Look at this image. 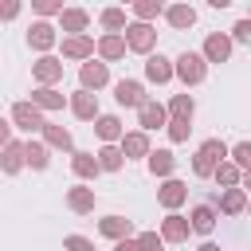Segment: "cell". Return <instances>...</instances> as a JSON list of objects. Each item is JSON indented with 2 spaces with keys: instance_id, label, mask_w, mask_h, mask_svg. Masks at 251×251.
<instances>
[{
  "instance_id": "45",
  "label": "cell",
  "mask_w": 251,
  "mask_h": 251,
  "mask_svg": "<svg viewBox=\"0 0 251 251\" xmlns=\"http://www.w3.org/2000/svg\"><path fill=\"white\" fill-rule=\"evenodd\" d=\"M239 188H243V192L251 196V173H243V184H239Z\"/></svg>"
},
{
  "instance_id": "12",
  "label": "cell",
  "mask_w": 251,
  "mask_h": 251,
  "mask_svg": "<svg viewBox=\"0 0 251 251\" xmlns=\"http://www.w3.org/2000/svg\"><path fill=\"white\" fill-rule=\"evenodd\" d=\"M137 129H169V106L165 102H157V98H149L141 110H137Z\"/></svg>"
},
{
  "instance_id": "42",
  "label": "cell",
  "mask_w": 251,
  "mask_h": 251,
  "mask_svg": "<svg viewBox=\"0 0 251 251\" xmlns=\"http://www.w3.org/2000/svg\"><path fill=\"white\" fill-rule=\"evenodd\" d=\"M16 16H20V4H16V0H8V4L0 8V20H16Z\"/></svg>"
},
{
  "instance_id": "8",
  "label": "cell",
  "mask_w": 251,
  "mask_h": 251,
  "mask_svg": "<svg viewBox=\"0 0 251 251\" xmlns=\"http://www.w3.org/2000/svg\"><path fill=\"white\" fill-rule=\"evenodd\" d=\"M31 78H35V86H59L63 82V55H39L31 63Z\"/></svg>"
},
{
  "instance_id": "40",
  "label": "cell",
  "mask_w": 251,
  "mask_h": 251,
  "mask_svg": "<svg viewBox=\"0 0 251 251\" xmlns=\"http://www.w3.org/2000/svg\"><path fill=\"white\" fill-rule=\"evenodd\" d=\"M137 247L141 251H161L165 239H161V231H137Z\"/></svg>"
},
{
  "instance_id": "33",
  "label": "cell",
  "mask_w": 251,
  "mask_h": 251,
  "mask_svg": "<svg viewBox=\"0 0 251 251\" xmlns=\"http://www.w3.org/2000/svg\"><path fill=\"white\" fill-rule=\"evenodd\" d=\"M94 157H98L102 173H122V165H126V153H122V145H102Z\"/></svg>"
},
{
  "instance_id": "15",
  "label": "cell",
  "mask_w": 251,
  "mask_h": 251,
  "mask_svg": "<svg viewBox=\"0 0 251 251\" xmlns=\"http://www.w3.org/2000/svg\"><path fill=\"white\" fill-rule=\"evenodd\" d=\"M94 204H98V192H94L90 184H82V180H78V184H71V188H67V208H71L75 216H90V212H94Z\"/></svg>"
},
{
  "instance_id": "29",
  "label": "cell",
  "mask_w": 251,
  "mask_h": 251,
  "mask_svg": "<svg viewBox=\"0 0 251 251\" xmlns=\"http://www.w3.org/2000/svg\"><path fill=\"white\" fill-rule=\"evenodd\" d=\"M165 24H169L173 31H188V27L196 24V8H192V4H169V8H165Z\"/></svg>"
},
{
  "instance_id": "36",
  "label": "cell",
  "mask_w": 251,
  "mask_h": 251,
  "mask_svg": "<svg viewBox=\"0 0 251 251\" xmlns=\"http://www.w3.org/2000/svg\"><path fill=\"white\" fill-rule=\"evenodd\" d=\"M165 133H169L173 145H184L188 133H192V122H188V118H169V129H165Z\"/></svg>"
},
{
  "instance_id": "44",
  "label": "cell",
  "mask_w": 251,
  "mask_h": 251,
  "mask_svg": "<svg viewBox=\"0 0 251 251\" xmlns=\"http://www.w3.org/2000/svg\"><path fill=\"white\" fill-rule=\"evenodd\" d=\"M196 251H224V247H220V243H216V239H204V243H200V247H196Z\"/></svg>"
},
{
  "instance_id": "16",
  "label": "cell",
  "mask_w": 251,
  "mask_h": 251,
  "mask_svg": "<svg viewBox=\"0 0 251 251\" xmlns=\"http://www.w3.org/2000/svg\"><path fill=\"white\" fill-rule=\"evenodd\" d=\"M157 231H161V239H165V243H184V239L192 235V220H188V216H180V212H169V216L161 220V227H157Z\"/></svg>"
},
{
  "instance_id": "26",
  "label": "cell",
  "mask_w": 251,
  "mask_h": 251,
  "mask_svg": "<svg viewBox=\"0 0 251 251\" xmlns=\"http://www.w3.org/2000/svg\"><path fill=\"white\" fill-rule=\"evenodd\" d=\"M0 169H4V176H16L20 169H27V153H24V141H8L4 145V157H0Z\"/></svg>"
},
{
  "instance_id": "38",
  "label": "cell",
  "mask_w": 251,
  "mask_h": 251,
  "mask_svg": "<svg viewBox=\"0 0 251 251\" xmlns=\"http://www.w3.org/2000/svg\"><path fill=\"white\" fill-rule=\"evenodd\" d=\"M231 161H235L243 173H251V141H235V145H231Z\"/></svg>"
},
{
  "instance_id": "41",
  "label": "cell",
  "mask_w": 251,
  "mask_h": 251,
  "mask_svg": "<svg viewBox=\"0 0 251 251\" xmlns=\"http://www.w3.org/2000/svg\"><path fill=\"white\" fill-rule=\"evenodd\" d=\"M63 251H98V247H94V239H86V235H67V239H63Z\"/></svg>"
},
{
  "instance_id": "32",
  "label": "cell",
  "mask_w": 251,
  "mask_h": 251,
  "mask_svg": "<svg viewBox=\"0 0 251 251\" xmlns=\"http://www.w3.org/2000/svg\"><path fill=\"white\" fill-rule=\"evenodd\" d=\"M165 8H169V4H161V0H133L129 16H133L137 24H153L157 16H165Z\"/></svg>"
},
{
  "instance_id": "35",
  "label": "cell",
  "mask_w": 251,
  "mask_h": 251,
  "mask_svg": "<svg viewBox=\"0 0 251 251\" xmlns=\"http://www.w3.org/2000/svg\"><path fill=\"white\" fill-rule=\"evenodd\" d=\"M169 118H188V122H192V118H196V98H192L188 90H184V94H173V98H169Z\"/></svg>"
},
{
  "instance_id": "1",
  "label": "cell",
  "mask_w": 251,
  "mask_h": 251,
  "mask_svg": "<svg viewBox=\"0 0 251 251\" xmlns=\"http://www.w3.org/2000/svg\"><path fill=\"white\" fill-rule=\"evenodd\" d=\"M224 161H231V145H227V141H220V137H208V141H200V145H196V153H192V176L212 180V176H216V169H220Z\"/></svg>"
},
{
  "instance_id": "28",
  "label": "cell",
  "mask_w": 251,
  "mask_h": 251,
  "mask_svg": "<svg viewBox=\"0 0 251 251\" xmlns=\"http://www.w3.org/2000/svg\"><path fill=\"white\" fill-rule=\"evenodd\" d=\"M71 173H75L78 180H94V176L102 173V165H98V157H94V153L75 149V153H71Z\"/></svg>"
},
{
  "instance_id": "18",
  "label": "cell",
  "mask_w": 251,
  "mask_h": 251,
  "mask_svg": "<svg viewBox=\"0 0 251 251\" xmlns=\"http://www.w3.org/2000/svg\"><path fill=\"white\" fill-rule=\"evenodd\" d=\"M98 231H102L106 239H114V243H122V239H137V235H133V220H126V216H118V212L102 216V220H98Z\"/></svg>"
},
{
  "instance_id": "4",
  "label": "cell",
  "mask_w": 251,
  "mask_h": 251,
  "mask_svg": "<svg viewBox=\"0 0 251 251\" xmlns=\"http://www.w3.org/2000/svg\"><path fill=\"white\" fill-rule=\"evenodd\" d=\"M231 51H235V39H231V31H208V35H204V47H200V55L208 59V67H212V63H227V59H231Z\"/></svg>"
},
{
  "instance_id": "30",
  "label": "cell",
  "mask_w": 251,
  "mask_h": 251,
  "mask_svg": "<svg viewBox=\"0 0 251 251\" xmlns=\"http://www.w3.org/2000/svg\"><path fill=\"white\" fill-rule=\"evenodd\" d=\"M126 51H129L126 35H98V59L102 63H118Z\"/></svg>"
},
{
  "instance_id": "23",
  "label": "cell",
  "mask_w": 251,
  "mask_h": 251,
  "mask_svg": "<svg viewBox=\"0 0 251 251\" xmlns=\"http://www.w3.org/2000/svg\"><path fill=\"white\" fill-rule=\"evenodd\" d=\"M86 27H90V12L78 8V4H71V8L59 16V31H63V35H86Z\"/></svg>"
},
{
  "instance_id": "9",
  "label": "cell",
  "mask_w": 251,
  "mask_h": 251,
  "mask_svg": "<svg viewBox=\"0 0 251 251\" xmlns=\"http://www.w3.org/2000/svg\"><path fill=\"white\" fill-rule=\"evenodd\" d=\"M173 78H176V59H169V55L153 51V55L145 59V82L165 86V82H173Z\"/></svg>"
},
{
  "instance_id": "37",
  "label": "cell",
  "mask_w": 251,
  "mask_h": 251,
  "mask_svg": "<svg viewBox=\"0 0 251 251\" xmlns=\"http://www.w3.org/2000/svg\"><path fill=\"white\" fill-rule=\"evenodd\" d=\"M31 12L39 20H51V16H63L67 8H63V0H31Z\"/></svg>"
},
{
  "instance_id": "10",
  "label": "cell",
  "mask_w": 251,
  "mask_h": 251,
  "mask_svg": "<svg viewBox=\"0 0 251 251\" xmlns=\"http://www.w3.org/2000/svg\"><path fill=\"white\" fill-rule=\"evenodd\" d=\"M78 86L90 90V94H98L102 86H110V63H102V59L82 63V67H78Z\"/></svg>"
},
{
  "instance_id": "5",
  "label": "cell",
  "mask_w": 251,
  "mask_h": 251,
  "mask_svg": "<svg viewBox=\"0 0 251 251\" xmlns=\"http://www.w3.org/2000/svg\"><path fill=\"white\" fill-rule=\"evenodd\" d=\"M55 43H59V27H55L51 20H31V27H27V47L39 51V55H51Z\"/></svg>"
},
{
  "instance_id": "22",
  "label": "cell",
  "mask_w": 251,
  "mask_h": 251,
  "mask_svg": "<svg viewBox=\"0 0 251 251\" xmlns=\"http://www.w3.org/2000/svg\"><path fill=\"white\" fill-rule=\"evenodd\" d=\"M98 24H102V35H126V27H129L133 20L126 16V8L110 4V8H102V12H98Z\"/></svg>"
},
{
  "instance_id": "7",
  "label": "cell",
  "mask_w": 251,
  "mask_h": 251,
  "mask_svg": "<svg viewBox=\"0 0 251 251\" xmlns=\"http://www.w3.org/2000/svg\"><path fill=\"white\" fill-rule=\"evenodd\" d=\"M59 47H63L67 63H90L98 55V39H90V35H63Z\"/></svg>"
},
{
  "instance_id": "6",
  "label": "cell",
  "mask_w": 251,
  "mask_h": 251,
  "mask_svg": "<svg viewBox=\"0 0 251 251\" xmlns=\"http://www.w3.org/2000/svg\"><path fill=\"white\" fill-rule=\"evenodd\" d=\"M126 43H129V51H133V55H145V59H149V55H153V47H157V27H153V24H137V20H133V24L126 27Z\"/></svg>"
},
{
  "instance_id": "11",
  "label": "cell",
  "mask_w": 251,
  "mask_h": 251,
  "mask_svg": "<svg viewBox=\"0 0 251 251\" xmlns=\"http://www.w3.org/2000/svg\"><path fill=\"white\" fill-rule=\"evenodd\" d=\"M114 102L126 106V110H141V106L149 102V94H145V86H141L137 78H118V82H114Z\"/></svg>"
},
{
  "instance_id": "27",
  "label": "cell",
  "mask_w": 251,
  "mask_h": 251,
  "mask_svg": "<svg viewBox=\"0 0 251 251\" xmlns=\"http://www.w3.org/2000/svg\"><path fill=\"white\" fill-rule=\"evenodd\" d=\"M145 169H149L153 176H161V180H173V173H176V157H173V149H153L149 161H145Z\"/></svg>"
},
{
  "instance_id": "20",
  "label": "cell",
  "mask_w": 251,
  "mask_h": 251,
  "mask_svg": "<svg viewBox=\"0 0 251 251\" xmlns=\"http://www.w3.org/2000/svg\"><path fill=\"white\" fill-rule=\"evenodd\" d=\"M122 153H126V161H149V153H153L149 133H145V129H129V133L122 137Z\"/></svg>"
},
{
  "instance_id": "24",
  "label": "cell",
  "mask_w": 251,
  "mask_h": 251,
  "mask_svg": "<svg viewBox=\"0 0 251 251\" xmlns=\"http://www.w3.org/2000/svg\"><path fill=\"white\" fill-rule=\"evenodd\" d=\"M94 133H98V141H102V145H122L126 126H122V118H118V114H102V118L94 122Z\"/></svg>"
},
{
  "instance_id": "43",
  "label": "cell",
  "mask_w": 251,
  "mask_h": 251,
  "mask_svg": "<svg viewBox=\"0 0 251 251\" xmlns=\"http://www.w3.org/2000/svg\"><path fill=\"white\" fill-rule=\"evenodd\" d=\"M114 251H141V247H137V239H122V243H114Z\"/></svg>"
},
{
  "instance_id": "21",
  "label": "cell",
  "mask_w": 251,
  "mask_h": 251,
  "mask_svg": "<svg viewBox=\"0 0 251 251\" xmlns=\"http://www.w3.org/2000/svg\"><path fill=\"white\" fill-rule=\"evenodd\" d=\"M212 204L220 208V216H243V212H247V204H251V196H247L243 188H224Z\"/></svg>"
},
{
  "instance_id": "31",
  "label": "cell",
  "mask_w": 251,
  "mask_h": 251,
  "mask_svg": "<svg viewBox=\"0 0 251 251\" xmlns=\"http://www.w3.org/2000/svg\"><path fill=\"white\" fill-rule=\"evenodd\" d=\"M43 141H47L51 149H63V153H75V133H71L67 126H55V122H47V129H43Z\"/></svg>"
},
{
  "instance_id": "13",
  "label": "cell",
  "mask_w": 251,
  "mask_h": 251,
  "mask_svg": "<svg viewBox=\"0 0 251 251\" xmlns=\"http://www.w3.org/2000/svg\"><path fill=\"white\" fill-rule=\"evenodd\" d=\"M67 110H71L78 122H98V118H102V110H98V94H90V90H82V86L71 94V106H67Z\"/></svg>"
},
{
  "instance_id": "39",
  "label": "cell",
  "mask_w": 251,
  "mask_h": 251,
  "mask_svg": "<svg viewBox=\"0 0 251 251\" xmlns=\"http://www.w3.org/2000/svg\"><path fill=\"white\" fill-rule=\"evenodd\" d=\"M231 39H235V43H243V47H251V16H243V20H235V24H231Z\"/></svg>"
},
{
  "instance_id": "14",
  "label": "cell",
  "mask_w": 251,
  "mask_h": 251,
  "mask_svg": "<svg viewBox=\"0 0 251 251\" xmlns=\"http://www.w3.org/2000/svg\"><path fill=\"white\" fill-rule=\"evenodd\" d=\"M184 200H188V184H184L180 176H173V180H161V188H157V204H161L165 212H176Z\"/></svg>"
},
{
  "instance_id": "3",
  "label": "cell",
  "mask_w": 251,
  "mask_h": 251,
  "mask_svg": "<svg viewBox=\"0 0 251 251\" xmlns=\"http://www.w3.org/2000/svg\"><path fill=\"white\" fill-rule=\"evenodd\" d=\"M176 78H180L184 90H188V86H200V82L208 78V59H204L200 51H180V55H176Z\"/></svg>"
},
{
  "instance_id": "2",
  "label": "cell",
  "mask_w": 251,
  "mask_h": 251,
  "mask_svg": "<svg viewBox=\"0 0 251 251\" xmlns=\"http://www.w3.org/2000/svg\"><path fill=\"white\" fill-rule=\"evenodd\" d=\"M8 122L16 126V129H24L27 137H43V129H47V118H43V110L31 102V98H20V102H12V114H8Z\"/></svg>"
},
{
  "instance_id": "17",
  "label": "cell",
  "mask_w": 251,
  "mask_h": 251,
  "mask_svg": "<svg viewBox=\"0 0 251 251\" xmlns=\"http://www.w3.org/2000/svg\"><path fill=\"white\" fill-rule=\"evenodd\" d=\"M188 220H192V231H196V235H212L216 224H220V208H216L212 200H208V204H192Z\"/></svg>"
},
{
  "instance_id": "19",
  "label": "cell",
  "mask_w": 251,
  "mask_h": 251,
  "mask_svg": "<svg viewBox=\"0 0 251 251\" xmlns=\"http://www.w3.org/2000/svg\"><path fill=\"white\" fill-rule=\"evenodd\" d=\"M31 102H35L43 114H55V110L71 106V94H63L59 86H35V90H31Z\"/></svg>"
},
{
  "instance_id": "25",
  "label": "cell",
  "mask_w": 251,
  "mask_h": 251,
  "mask_svg": "<svg viewBox=\"0 0 251 251\" xmlns=\"http://www.w3.org/2000/svg\"><path fill=\"white\" fill-rule=\"evenodd\" d=\"M24 153H27V169H35V173H43L51 165V145L43 137H27L24 141Z\"/></svg>"
},
{
  "instance_id": "46",
  "label": "cell",
  "mask_w": 251,
  "mask_h": 251,
  "mask_svg": "<svg viewBox=\"0 0 251 251\" xmlns=\"http://www.w3.org/2000/svg\"><path fill=\"white\" fill-rule=\"evenodd\" d=\"M247 212H251V204H247Z\"/></svg>"
},
{
  "instance_id": "34",
  "label": "cell",
  "mask_w": 251,
  "mask_h": 251,
  "mask_svg": "<svg viewBox=\"0 0 251 251\" xmlns=\"http://www.w3.org/2000/svg\"><path fill=\"white\" fill-rule=\"evenodd\" d=\"M212 180L220 184V192H224V188H239V184H243V169H239L235 161H224V165L216 169V176H212Z\"/></svg>"
}]
</instances>
